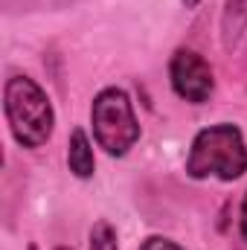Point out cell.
<instances>
[{"mask_svg":"<svg viewBox=\"0 0 247 250\" xmlns=\"http://www.w3.org/2000/svg\"><path fill=\"white\" fill-rule=\"evenodd\" d=\"M140 250H184L178 242H172V239H166V236H148Z\"/></svg>","mask_w":247,"mask_h":250,"instance_id":"obj_8","label":"cell"},{"mask_svg":"<svg viewBox=\"0 0 247 250\" xmlns=\"http://www.w3.org/2000/svg\"><path fill=\"white\" fill-rule=\"evenodd\" d=\"M239 230H242V236H245V242H247V192H245V201H242V218H239Z\"/></svg>","mask_w":247,"mask_h":250,"instance_id":"obj_9","label":"cell"},{"mask_svg":"<svg viewBox=\"0 0 247 250\" xmlns=\"http://www.w3.org/2000/svg\"><path fill=\"white\" fill-rule=\"evenodd\" d=\"M247 172V143L242 128L233 123H215L201 128L189 146L186 175L195 181L218 178L224 184L239 181Z\"/></svg>","mask_w":247,"mask_h":250,"instance_id":"obj_1","label":"cell"},{"mask_svg":"<svg viewBox=\"0 0 247 250\" xmlns=\"http://www.w3.org/2000/svg\"><path fill=\"white\" fill-rule=\"evenodd\" d=\"M90 123H93V140L111 157H125L140 140L134 102L123 87H102L96 93L90 105Z\"/></svg>","mask_w":247,"mask_h":250,"instance_id":"obj_3","label":"cell"},{"mask_svg":"<svg viewBox=\"0 0 247 250\" xmlns=\"http://www.w3.org/2000/svg\"><path fill=\"white\" fill-rule=\"evenodd\" d=\"M67 166L76 178H93L96 172V157H93V146L84 134V128H73L70 140H67Z\"/></svg>","mask_w":247,"mask_h":250,"instance_id":"obj_5","label":"cell"},{"mask_svg":"<svg viewBox=\"0 0 247 250\" xmlns=\"http://www.w3.org/2000/svg\"><path fill=\"white\" fill-rule=\"evenodd\" d=\"M169 82H172V90L189 102V105H204L209 102L212 90H215V76H212V67L209 62L195 53V50H186L181 47L175 56H172V64H169Z\"/></svg>","mask_w":247,"mask_h":250,"instance_id":"obj_4","label":"cell"},{"mask_svg":"<svg viewBox=\"0 0 247 250\" xmlns=\"http://www.w3.org/2000/svg\"><path fill=\"white\" fill-rule=\"evenodd\" d=\"M184 6H186V9H198V6H201V0H184Z\"/></svg>","mask_w":247,"mask_h":250,"instance_id":"obj_10","label":"cell"},{"mask_svg":"<svg viewBox=\"0 0 247 250\" xmlns=\"http://www.w3.org/2000/svg\"><path fill=\"white\" fill-rule=\"evenodd\" d=\"M26 250H38V248H35V245H29V248H26Z\"/></svg>","mask_w":247,"mask_h":250,"instance_id":"obj_11","label":"cell"},{"mask_svg":"<svg viewBox=\"0 0 247 250\" xmlns=\"http://www.w3.org/2000/svg\"><path fill=\"white\" fill-rule=\"evenodd\" d=\"M3 114L18 146L41 148L56 128V111L47 90L29 76H12L3 87Z\"/></svg>","mask_w":247,"mask_h":250,"instance_id":"obj_2","label":"cell"},{"mask_svg":"<svg viewBox=\"0 0 247 250\" xmlns=\"http://www.w3.org/2000/svg\"><path fill=\"white\" fill-rule=\"evenodd\" d=\"M247 32V0H227L221 12V44L233 50Z\"/></svg>","mask_w":247,"mask_h":250,"instance_id":"obj_6","label":"cell"},{"mask_svg":"<svg viewBox=\"0 0 247 250\" xmlns=\"http://www.w3.org/2000/svg\"><path fill=\"white\" fill-rule=\"evenodd\" d=\"M87 250H120L117 230L108 221H96L90 227V236H87Z\"/></svg>","mask_w":247,"mask_h":250,"instance_id":"obj_7","label":"cell"}]
</instances>
